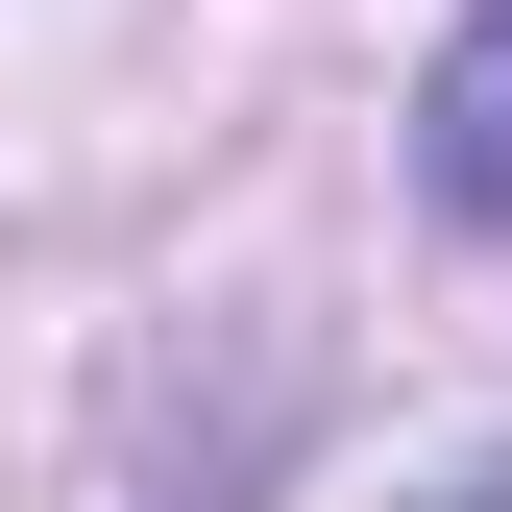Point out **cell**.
I'll list each match as a JSON object with an SVG mask.
<instances>
[{"label":"cell","mask_w":512,"mask_h":512,"mask_svg":"<svg viewBox=\"0 0 512 512\" xmlns=\"http://www.w3.org/2000/svg\"><path fill=\"white\" fill-rule=\"evenodd\" d=\"M415 196H439V220H512V0L415 74Z\"/></svg>","instance_id":"cell-1"},{"label":"cell","mask_w":512,"mask_h":512,"mask_svg":"<svg viewBox=\"0 0 512 512\" xmlns=\"http://www.w3.org/2000/svg\"><path fill=\"white\" fill-rule=\"evenodd\" d=\"M439 512H512V464H464V488H439Z\"/></svg>","instance_id":"cell-2"}]
</instances>
